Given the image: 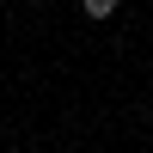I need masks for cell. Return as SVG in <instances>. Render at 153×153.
I'll use <instances>...</instances> for the list:
<instances>
[{
  "label": "cell",
  "mask_w": 153,
  "mask_h": 153,
  "mask_svg": "<svg viewBox=\"0 0 153 153\" xmlns=\"http://www.w3.org/2000/svg\"><path fill=\"white\" fill-rule=\"evenodd\" d=\"M80 12H86V19H110V12H117V0H80Z\"/></svg>",
  "instance_id": "obj_1"
}]
</instances>
